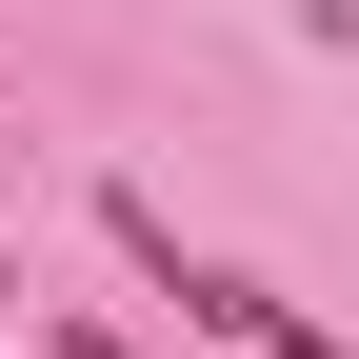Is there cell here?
<instances>
[{
  "label": "cell",
  "mask_w": 359,
  "mask_h": 359,
  "mask_svg": "<svg viewBox=\"0 0 359 359\" xmlns=\"http://www.w3.org/2000/svg\"><path fill=\"white\" fill-rule=\"evenodd\" d=\"M0 299H20V259H0Z\"/></svg>",
  "instance_id": "cell-1"
}]
</instances>
